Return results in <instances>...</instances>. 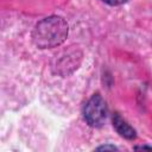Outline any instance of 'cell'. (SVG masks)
Here are the masks:
<instances>
[{
    "label": "cell",
    "instance_id": "6da1fadb",
    "mask_svg": "<svg viewBox=\"0 0 152 152\" xmlns=\"http://www.w3.org/2000/svg\"><path fill=\"white\" fill-rule=\"evenodd\" d=\"M68 23L58 15H50L38 21L32 31V42L39 49L59 46L68 37Z\"/></svg>",
    "mask_w": 152,
    "mask_h": 152
},
{
    "label": "cell",
    "instance_id": "8992f818",
    "mask_svg": "<svg viewBox=\"0 0 152 152\" xmlns=\"http://www.w3.org/2000/svg\"><path fill=\"white\" fill-rule=\"evenodd\" d=\"M97 151H103V150H118L115 146H113V145H103V146H100V147H97L96 148Z\"/></svg>",
    "mask_w": 152,
    "mask_h": 152
},
{
    "label": "cell",
    "instance_id": "7a4b0ae2",
    "mask_svg": "<svg viewBox=\"0 0 152 152\" xmlns=\"http://www.w3.org/2000/svg\"><path fill=\"white\" fill-rule=\"evenodd\" d=\"M107 116V104L100 94H94L83 108V118L90 127H101Z\"/></svg>",
    "mask_w": 152,
    "mask_h": 152
},
{
    "label": "cell",
    "instance_id": "5b68a950",
    "mask_svg": "<svg viewBox=\"0 0 152 152\" xmlns=\"http://www.w3.org/2000/svg\"><path fill=\"white\" fill-rule=\"evenodd\" d=\"M100 1H102V2H104L107 5H109V6H120L122 4L128 2L129 0H100Z\"/></svg>",
    "mask_w": 152,
    "mask_h": 152
},
{
    "label": "cell",
    "instance_id": "277c9868",
    "mask_svg": "<svg viewBox=\"0 0 152 152\" xmlns=\"http://www.w3.org/2000/svg\"><path fill=\"white\" fill-rule=\"evenodd\" d=\"M112 122H113V127L115 128V131H116L121 137H124L125 139L132 140V139H135V138H137V132H135V129H134L129 124H127V121H126L125 119H122L119 113H114V114H113V116H112Z\"/></svg>",
    "mask_w": 152,
    "mask_h": 152
},
{
    "label": "cell",
    "instance_id": "52a82bcc",
    "mask_svg": "<svg viewBox=\"0 0 152 152\" xmlns=\"http://www.w3.org/2000/svg\"><path fill=\"white\" fill-rule=\"evenodd\" d=\"M134 150H152V146H146V145H142V146H135Z\"/></svg>",
    "mask_w": 152,
    "mask_h": 152
},
{
    "label": "cell",
    "instance_id": "3957f363",
    "mask_svg": "<svg viewBox=\"0 0 152 152\" xmlns=\"http://www.w3.org/2000/svg\"><path fill=\"white\" fill-rule=\"evenodd\" d=\"M81 52L76 50H68L64 51L63 55L58 58H56V63L53 64V69H56V72L59 75H69L75 69L78 68V64L81 62Z\"/></svg>",
    "mask_w": 152,
    "mask_h": 152
}]
</instances>
